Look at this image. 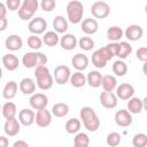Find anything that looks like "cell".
Segmentation results:
<instances>
[{
	"mask_svg": "<svg viewBox=\"0 0 147 147\" xmlns=\"http://www.w3.org/2000/svg\"><path fill=\"white\" fill-rule=\"evenodd\" d=\"M68 21L72 24L82 23L84 15V6L79 0H72L67 5Z\"/></svg>",
	"mask_w": 147,
	"mask_h": 147,
	"instance_id": "3957f363",
	"label": "cell"
},
{
	"mask_svg": "<svg viewBox=\"0 0 147 147\" xmlns=\"http://www.w3.org/2000/svg\"><path fill=\"white\" fill-rule=\"evenodd\" d=\"M53 77H54V80L56 84L64 85L70 80L71 71H70L69 67H67L64 64H60V65L55 67L54 72H53Z\"/></svg>",
	"mask_w": 147,
	"mask_h": 147,
	"instance_id": "8992f818",
	"label": "cell"
},
{
	"mask_svg": "<svg viewBox=\"0 0 147 147\" xmlns=\"http://www.w3.org/2000/svg\"><path fill=\"white\" fill-rule=\"evenodd\" d=\"M53 28H54V31H56L57 33H65L69 28V23L63 16L57 15L53 20Z\"/></svg>",
	"mask_w": 147,
	"mask_h": 147,
	"instance_id": "cb8c5ba5",
	"label": "cell"
},
{
	"mask_svg": "<svg viewBox=\"0 0 147 147\" xmlns=\"http://www.w3.org/2000/svg\"><path fill=\"white\" fill-rule=\"evenodd\" d=\"M113 72L116 76H118V77L125 76V74L127 72V65H126V63L123 60H121V59L117 60V61H115L114 64H113Z\"/></svg>",
	"mask_w": 147,
	"mask_h": 147,
	"instance_id": "d590c367",
	"label": "cell"
},
{
	"mask_svg": "<svg viewBox=\"0 0 147 147\" xmlns=\"http://www.w3.org/2000/svg\"><path fill=\"white\" fill-rule=\"evenodd\" d=\"M8 145H9L8 139H7L5 136H1V137H0V147H7Z\"/></svg>",
	"mask_w": 147,
	"mask_h": 147,
	"instance_id": "c3c4849f",
	"label": "cell"
},
{
	"mask_svg": "<svg viewBox=\"0 0 147 147\" xmlns=\"http://www.w3.org/2000/svg\"><path fill=\"white\" fill-rule=\"evenodd\" d=\"M121 140H122V137H121L119 133H117V132H110L107 136L106 142L110 147H116V146H118L121 144Z\"/></svg>",
	"mask_w": 147,
	"mask_h": 147,
	"instance_id": "f35d334b",
	"label": "cell"
},
{
	"mask_svg": "<svg viewBox=\"0 0 147 147\" xmlns=\"http://www.w3.org/2000/svg\"><path fill=\"white\" fill-rule=\"evenodd\" d=\"M52 111L47 110L46 108L37 110L36 114V124L39 127H47L52 123Z\"/></svg>",
	"mask_w": 147,
	"mask_h": 147,
	"instance_id": "7c38bea8",
	"label": "cell"
},
{
	"mask_svg": "<svg viewBox=\"0 0 147 147\" xmlns=\"http://www.w3.org/2000/svg\"><path fill=\"white\" fill-rule=\"evenodd\" d=\"M91 14L94 18L103 20L110 14V6L106 1H95L91 6Z\"/></svg>",
	"mask_w": 147,
	"mask_h": 147,
	"instance_id": "52a82bcc",
	"label": "cell"
},
{
	"mask_svg": "<svg viewBox=\"0 0 147 147\" xmlns=\"http://www.w3.org/2000/svg\"><path fill=\"white\" fill-rule=\"evenodd\" d=\"M2 64L3 67L9 70V71H14L18 68V64H20V60L17 59L16 55L14 54H5L2 56Z\"/></svg>",
	"mask_w": 147,
	"mask_h": 147,
	"instance_id": "7402d4cb",
	"label": "cell"
},
{
	"mask_svg": "<svg viewBox=\"0 0 147 147\" xmlns=\"http://www.w3.org/2000/svg\"><path fill=\"white\" fill-rule=\"evenodd\" d=\"M29 103L31 106L32 109L34 110H40L47 107L48 105V98L46 94L44 93H33L30 99H29Z\"/></svg>",
	"mask_w": 147,
	"mask_h": 147,
	"instance_id": "9c48e42d",
	"label": "cell"
},
{
	"mask_svg": "<svg viewBox=\"0 0 147 147\" xmlns=\"http://www.w3.org/2000/svg\"><path fill=\"white\" fill-rule=\"evenodd\" d=\"M145 11H146V14H147V5L145 6Z\"/></svg>",
	"mask_w": 147,
	"mask_h": 147,
	"instance_id": "816d5d0a",
	"label": "cell"
},
{
	"mask_svg": "<svg viewBox=\"0 0 147 147\" xmlns=\"http://www.w3.org/2000/svg\"><path fill=\"white\" fill-rule=\"evenodd\" d=\"M34 77H36L37 86L40 90L47 91L52 88L54 84V77L52 76V74L49 72V69L45 64L34 68Z\"/></svg>",
	"mask_w": 147,
	"mask_h": 147,
	"instance_id": "7a4b0ae2",
	"label": "cell"
},
{
	"mask_svg": "<svg viewBox=\"0 0 147 147\" xmlns=\"http://www.w3.org/2000/svg\"><path fill=\"white\" fill-rule=\"evenodd\" d=\"M70 84L76 87V88H79V87H83L86 83H87V78L86 76L82 72V71H76L74 74H71V77H70Z\"/></svg>",
	"mask_w": 147,
	"mask_h": 147,
	"instance_id": "484cf974",
	"label": "cell"
},
{
	"mask_svg": "<svg viewBox=\"0 0 147 147\" xmlns=\"http://www.w3.org/2000/svg\"><path fill=\"white\" fill-rule=\"evenodd\" d=\"M99 99H100V103L106 109H114V108H116L117 102H118L117 101V99H118L117 95L115 93H113V92H107V91H103L100 94Z\"/></svg>",
	"mask_w": 147,
	"mask_h": 147,
	"instance_id": "30bf717a",
	"label": "cell"
},
{
	"mask_svg": "<svg viewBox=\"0 0 147 147\" xmlns=\"http://www.w3.org/2000/svg\"><path fill=\"white\" fill-rule=\"evenodd\" d=\"M28 29L32 34H42L46 32L47 22L42 17H34L29 22Z\"/></svg>",
	"mask_w": 147,
	"mask_h": 147,
	"instance_id": "ba28073f",
	"label": "cell"
},
{
	"mask_svg": "<svg viewBox=\"0 0 147 147\" xmlns=\"http://www.w3.org/2000/svg\"><path fill=\"white\" fill-rule=\"evenodd\" d=\"M16 114H17V108H16V105L14 102L8 101V102L3 103V106H2V116L6 119H10V118L16 117Z\"/></svg>",
	"mask_w": 147,
	"mask_h": 147,
	"instance_id": "1f68e13d",
	"label": "cell"
},
{
	"mask_svg": "<svg viewBox=\"0 0 147 147\" xmlns=\"http://www.w3.org/2000/svg\"><path fill=\"white\" fill-rule=\"evenodd\" d=\"M7 24H8V21L7 18H0V31H5L7 29Z\"/></svg>",
	"mask_w": 147,
	"mask_h": 147,
	"instance_id": "7dc6e473",
	"label": "cell"
},
{
	"mask_svg": "<svg viewBox=\"0 0 147 147\" xmlns=\"http://www.w3.org/2000/svg\"><path fill=\"white\" fill-rule=\"evenodd\" d=\"M102 77H103V76H102L99 71H96V70L90 71V72L87 74V76H86V78H87V84H88L91 87H93V88H98V87L101 86Z\"/></svg>",
	"mask_w": 147,
	"mask_h": 147,
	"instance_id": "f546056e",
	"label": "cell"
},
{
	"mask_svg": "<svg viewBox=\"0 0 147 147\" xmlns=\"http://www.w3.org/2000/svg\"><path fill=\"white\" fill-rule=\"evenodd\" d=\"M74 145L76 147H87L90 145V137L84 132H78L74 138Z\"/></svg>",
	"mask_w": 147,
	"mask_h": 147,
	"instance_id": "8d00e7d4",
	"label": "cell"
},
{
	"mask_svg": "<svg viewBox=\"0 0 147 147\" xmlns=\"http://www.w3.org/2000/svg\"><path fill=\"white\" fill-rule=\"evenodd\" d=\"M7 6L6 3H0V18H5L6 17V13H7Z\"/></svg>",
	"mask_w": 147,
	"mask_h": 147,
	"instance_id": "f6af8a7d",
	"label": "cell"
},
{
	"mask_svg": "<svg viewBox=\"0 0 147 147\" xmlns=\"http://www.w3.org/2000/svg\"><path fill=\"white\" fill-rule=\"evenodd\" d=\"M78 45L83 51H91L94 47V41L91 37H82L78 40Z\"/></svg>",
	"mask_w": 147,
	"mask_h": 147,
	"instance_id": "60d3db41",
	"label": "cell"
},
{
	"mask_svg": "<svg viewBox=\"0 0 147 147\" xmlns=\"http://www.w3.org/2000/svg\"><path fill=\"white\" fill-rule=\"evenodd\" d=\"M107 62H108V59L106 57V55L102 53L101 49H98L92 54V63L95 68H99V69L105 68Z\"/></svg>",
	"mask_w": 147,
	"mask_h": 147,
	"instance_id": "f1b7e54d",
	"label": "cell"
},
{
	"mask_svg": "<svg viewBox=\"0 0 147 147\" xmlns=\"http://www.w3.org/2000/svg\"><path fill=\"white\" fill-rule=\"evenodd\" d=\"M48 61L47 56L44 53L40 52H28L23 55L22 57V64L25 68H37L39 65H44L46 64Z\"/></svg>",
	"mask_w": 147,
	"mask_h": 147,
	"instance_id": "277c9868",
	"label": "cell"
},
{
	"mask_svg": "<svg viewBox=\"0 0 147 147\" xmlns=\"http://www.w3.org/2000/svg\"><path fill=\"white\" fill-rule=\"evenodd\" d=\"M5 46L9 51H13V52L18 51L23 46V40L18 34H10L7 37V39L5 41Z\"/></svg>",
	"mask_w": 147,
	"mask_h": 147,
	"instance_id": "ffe728a7",
	"label": "cell"
},
{
	"mask_svg": "<svg viewBox=\"0 0 147 147\" xmlns=\"http://www.w3.org/2000/svg\"><path fill=\"white\" fill-rule=\"evenodd\" d=\"M124 34L126 37L127 40L130 41H137L139 39H141L142 34H144V30L140 25L138 24H131L126 28V30L124 31Z\"/></svg>",
	"mask_w": 147,
	"mask_h": 147,
	"instance_id": "9a60e30c",
	"label": "cell"
},
{
	"mask_svg": "<svg viewBox=\"0 0 147 147\" xmlns=\"http://www.w3.org/2000/svg\"><path fill=\"white\" fill-rule=\"evenodd\" d=\"M80 127H82V121H80V118L78 119V118H75V117L68 119L67 123H65V125H64V129H65V131L69 134H76V133H78L79 130H80Z\"/></svg>",
	"mask_w": 147,
	"mask_h": 147,
	"instance_id": "4dcf8cb0",
	"label": "cell"
},
{
	"mask_svg": "<svg viewBox=\"0 0 147 147\" xmlns=\"http://www.w3.org/2000/svg\"><path fill=\"white\" fill-rule=\"evenodd\" d=\"M132 145L134 147H146L147 146V134L137 133L132 138Z\"/></svg>",
	"mask_w": 147,
	"mask_h": 147,
	"instance_id": "ab89813d",
	"label": "cell"
},
{
	"mask_svg": "<svg viewBox=\"0 0 147 147\" xmlns=\"http://www.w3.org/2000/svg\"><path fill=\"white\" fill-rule=\"evenodd\" d=\"M101 86H102L103 91L113 92L117 87V79H116V77L113 76V75L103 76L102 77V82H101Z\"/></svg>",
	"mask_w": 147,
	"mask_h": 147,
	"instance_id": "4316f807",
	"label": "cell"
},
{
	"mask_svg": "<svg viewBox=\"0 0 147 147\" xmlns=\"http://www.w3.org/2000/svg\"><path fill=\"white\" fill-rule=\"evenodd\" d=\"M18 121L24 126H30L36 123V113L32 109H22L18 113Z\"/></svg>",
	"mask_w": 147,
	"mask_h": 147,
	"instance_id": "e0dca14e",
	"label": "cell"
},
{
	"mask_svg": "<svg viewBox=\"0 0 147 147\" xmlns=\"http://www.w3.org/2000/svg\"><path fill=\"white\" fill-rule=\"evenodd\" d=\"M136 56L139 61L146 62L147 61V47H139L136 52Z\"/></svg>",
	"mask_w": 147,
	"mask_h": 147,
	"instance_id": "ee69618b",
	"label": "cell"
},
{
	"mask_svg": "<svg viewBox=\"0 0 147 147\" xmlns=\"http://www.w3.org/2000/svg\"><path fill=\"white\" fill-rule=\"evenodd\" d=\"M142 106H144V110L147 111V96H145L142 99Z\"/></svg>",
	"mask_w": 147,
	"mask_h": 147,
	"instance_id": "681fc988",
	"label": "cell"
},
{
	"mask_svg": "<svg viewBox=\"0 0 147 147\" xmlns=\"http://www.w3.org/2000/svg\"><path fill=\"white\" fill-rule=\"evenodd\" d=\"M77 38L71 33H64L60 39V45L65 51H72L77 46Z\"/></svg>",
	"mask_w": 147,
	"mask_h": 147,
	"instance_id": "44dd1931",
	"label": "cell"
},
{
	"mask_svg": "<svg viewBox=\"0 0 147 147\" xmlns=\"http://www.w3.org/2000/svg\"><path fill=\"white\" fill-rule=\"evenodd\" d=\"M80 29L85 34H94L99 29V24L95 18H85L80 23Z\"/></svg>",
	"mask_w": 147,
	"mask_h": 147,
	"instance_id": "d6986e66",
	"label": "cell"
},
{
	"mask_svg": "<svg viewBox=\"0 0 147 147\" xmlns=\"http://www.w3.org/2000/svg\"><path fill=\"white\" fill-rule=\"evenodd\" d=\"M131 53H132V46L130 45V42H127V41H121L119 42V47H118L117 56L121 60H125L126 57H129V55Z\"/></svg>",
	"mask_w": 147,
	"mask_h": 147,
	"instance_id": "e575fe53",
	"label": "cell"
},
{
	"mask_svg": "<svg viewBox=\"0 0 147 147\" xmlns=\"http://www.w3.org/2000/svg\"><path fill=\"white\" fill-rule=\"evenodd\" d=\"M115 123L121 127H127L132 123V114L126 109H119L115 114Z\"/></svg>",
	"mask_w": 147,
	"mask_h": 147,
	"instance_id": "8fae6325",
	"label": "cell"
},
{
	"mask_svg": "<svg viewBox=\"0 0 147 147\" xmlns=\"http://www.w3.org/2000/svg\"><path fill=\"white\" fill-rule=\"evenodd\" d=\"M79 117L85 129L90 132H95L100 127V119L92 107H83L79 111Z\"/></svg>",
	"mask_w": 147,
	"mask_h": 147,
	"instance_id": "6da1fadb",
	"label": "cell"
},
{
	"mask_svg": "<svg viewBox=\"0 0 147 147\" xmlns=\"http://www.w3.org/2000/svg\"><path fill=\"white\" fill-rule=\"evenodd\" d=\"M38 7H39L38 0H23L21 8L18 9V17L22 21H29L33 18Z\"/></svg>",
	"mask_w": 147,
	"mask_h": 147,
	"instance_id": "5b68a950",
	"label": "cell"
},
{
	"mask_svg": "<svg viewBox=\"0 0 147 147\" xmlns=\"http://www.w3.org/2000/svg\"><path fill=\"white\" fill-rule=\"evenodd\" d=\"M144 109L142 106V100L137 98V96H132L127 101V110L131 114H140Z\"/></svg>",
	"mask_w": 147,
	"mask_h": 147,
	"instance_id": "83f0119b",
	"label": "cell"
},
{
	"mask_svg": "<svg viewBox=\"0 0 147 147\" xmlns=\"http://www.w3.org/2000/svg\"><path fill=\"white\" fill-rule=\"evenodd\" d=\"M40 7L44 11H52L55 7H56V1L55 0H41L40 2Z\"/></svg>",
	"mask_w": 147,
	"mask_h": 147,
	"instance_id": "b9f144b4",
	"label": "cell"
},
{
	"mask_svg": "<svg viewBox=\"0 0 147 147\" xmlns=\"http://www.w3.org/2000/svg\"><path fill=\"white\" fill-rule=\"evenodd\" d=\"M20 85H17V83L15 80H9L6 83L3 90H2V96L7 100H11L13 98H15L17 90H18Z\"/></svg>",
	"mask_w": 147,
	"mask_h": 147,
	"instance_id": "603a6c76",
	"label": "cell"
},
{
	"mask_svg": "<svg viewBox=\"0 0 147 147\" xmlns=\"http://www.w3.org/2000/svg\"><path fill=\"white\" fill-rule=\"evenodd\" d=\"M123 34H124V32H123L122 28H119L117 25H113V26L108 28V30H107V38L110 41H118V40H121Z\"/></svg>",
	"mask_w": 147,
	"mask_h": 147,
	"instance_id": "836d02e7",
	"label": "cell"
},
{
	"mask_svg": "<svg viewBox=\"0 0 147 147\" xmlns=\"http://www.w3.org/2000/svg\"><path fill=\"white\" fill-rule=\"evenodd\" d=\"M142 72L147 76V61H146V62H144V65H142Z\"/></svg>",
	"mask_w": 147,
	"mask_h": 147,
	"instance_id": "f907efd6",
	"label": "cell"
},
{
	"mask_svg": "<svg viewBox=\"0 0 147 147\" xmlns=\"http://www.w3.org/2000/svg\"><path fill=\"white\" fill-rule=\"evenodd\" d=\"M42 39L38 37V34H31L28 37V46L33 51H38L42 46Z\"/></svg>",
	"mask_w": 147,
	"mask_h": 147,
	"instance_id": "74e56055",
	"label": "cell"
},
{
	"mask_svg": "<svg viewBox=\"0 0 147 147\" xmlns=\"http://www.w3.org/2000/svg\"><path fill=\"white\" fill-rule=\"evenodd\" d=\"M6 6L8 8V10L10 11H15V10H18L21 8V5H22V1L21 0H6Z\"/></svg>",
	"mask_w": 147,
	"mask_h": 147,
	"instance_id": "7bdbcfd3",
	"label": "cell"
},
{
	"mask_svg": "<svg viewBox=\"0 0 147 147\" xmlns=\"http://www.w3.org/2000/svg\"><path fill=\"white\" fill-rule=\"evenodd\" d=\"M13 146L14 147H29V144L26 141H24V140H17V141H15L13 144Z\"/></svg>",
	"mask_w": 147,
	"mask_h": 147,
	"instance_id": "bcb514c9",
	"label": "cell"
},
{
	"mask_svg": "<svg viewBox=\"0 0 147 147\" xmlns=\"http://www.w3.org/2000/svg\"><path fill=\"white\" fill-rule=\"evenodd\" d=\"M60 37L56 31H47L42 36V41L48 47H54L60 42Z\"/></svg>",
	"mask_w": 147,
	"mask_h": 147,
	"instance_id": "d4e9b609",
	"label": "cell"
},
{
	"mask_svg": "<svg viewBox=\"0 0 147 147\" xmlns=\"http://www.w3.org/2000/svg\"><path fill=\"white\" fill-rule=\"evenodd\" d=\"M134 94V87L129 83L119 84L116 87V95L121 100H129Z\"/></svg>",
	"mask_w": 147,
	"mask_h": 147,
	"instance_id": "5bb4252c",
	"label": "cell"
},
{
	"mask_svg": "<svg viewBox=\"0 0 147 147\" xmlns=\"http://www.w3.org/2000/svg\"><path fill=\"white\" fill-rule=\"evenodd\" d=\"M71 64L72 67L78 70V71H83L88 67V57L85 54L82 53H77L76 55L72 56L71 59Z\"/></svg>",
	"mask_w": 147,
	"mask_h": 147,
	"instance_id": "ac0fdd59",
	"label": "cell"
},
{
	"mask_svg": "<svg viewBox=\"0 0 147 147\" xmlns=\"http://www.w3.org/2000/svg\"><path fill=\"white\" fill-rule=\"evenodd\" d=\"M21 130V122L14 117L10 119H6V123L3 125V131L8 137H15L20 133Z\"/></svg>",
	"mask_w": 147,
	"mask_h": 147,
	"instance_id": "4fadbf2b",
	"label": "cell"
},
{
	"mask_svg": "<svg viewBox=\"0 0 147 147\" xmlns=\"http://www.w3.org/2000/svg\"><path fill=\"white\" fill-rule=\"evenodd\" d=\"M69 113V106L64 102H57L52 107V114L55 117H64Z\"/></svg>",
	"mask_w": 147,
	"mask_h": 147,
	"instance_id": "d6a6232c",
	"label": "cell"
},
{
	"mask_svg": "<svg viewBox=\"0 0 147 147\" xmlns=\"http://www.w3.org/2000/svg\"><path fill=\"white\" fill-rule=\"evenodd\" d=\"M36 88L37 83L30 77H25L20 82V91L24 95H32L36 92Z\"/></svg>",
	"mask_w": 147,
	"mask_h": 147,
	"instance_id": "2e32d148",
	"label": "cell"
}]
</instances>
